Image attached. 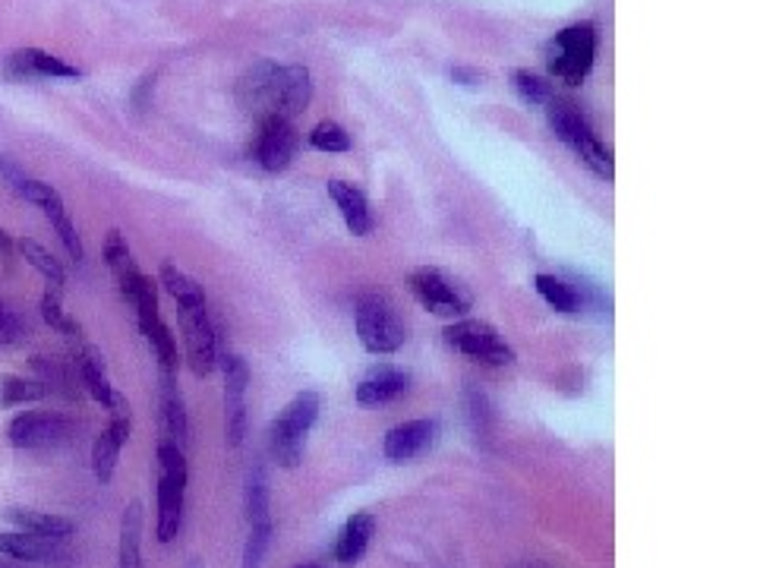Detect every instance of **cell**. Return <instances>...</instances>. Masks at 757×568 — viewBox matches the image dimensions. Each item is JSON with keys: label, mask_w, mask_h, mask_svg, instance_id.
I'll list each match as a JSON object with an SVG mask.
<instances>
[{"label": "cell", "mask_w": 757, "mask_h": 568, "mask_svg": "<svg viewBox=\"0 0 757 568\" xmlns=\"http://www.w3.org/2000/svg\"><path fill=\"white\" fill-rule=\"evenodd\" d=\"M410 291L420 301V307L436 313V316H446V319L464 316L473 307L471 291L458 278H451L449 272L432 269V265L410 272Z\"/></svg>", "instance_id": "6"}, {"label": "cell", "mask_w": 757, "mask_h": 568, "mask_svg": "<svg viewBox=\"0 0 757 568\" xmlns=\"http://www.w3.org/2000/svg\"><path fill=\"white\" fill-rule=\"evenodd\" d=\"M32 370L42 376L39 382H45L47 392H64L67 398H76V379H73L70 367H64L61 360L32 357Z\"/></svg>", "instance_id": "32"}, {"label": "cell", "mask_w": 757, "mask_h": 568, "mask_svg": "<svg viewBox=\"0 0 757 568\" xmlns=\"http://www.w3.org/2000/svg\"><path fill=\"white\" fill-rule=\"evenodd\" d=\"M7 76H17V79H32V76H61V79H76L79 70L64 64L61 57L47 54V51H39V47H23L17 54H10L7 61Z\"/></svg>", "instance_id": "16"}, {"label": "cell", "mask_w": 757, "mask_h": 568, "mask_svg": "<svg viewBox=\"0 0 757 568\" xmlns=\"http://www.w3.org/2000/svg\"><path fill=\"white\" fill-rule=\"evenodd\" d=\"M224 370V436L228 446L240 449L246 436V385H250V367L240 354L221 357Z\"/></svg>", "instance_id": "9"}, {"label": "cell", "mask_w": 757, "mask_h": 568, "mask_svg": "<svg viewBox=\"0 0 757 568\" xmlns=\"http://www.w3.org/2000/svg\"><path fill=\"white\" fill-rule=\"evenodd\" d=\"M142 502H130L120 518V568H140Z\"/></svg>", "instance_id": "27"}, {"label": "cell", "mask_w": 757, "mask_h": 568, "mask_svg": "<svg viewBox=\"0 0 757 568\" xmlns=\"http://www.w3.org/2000/svg\"><path fill=\"white\" fill-rule=\"evenodd\" d=\"M329 196L338 203V209L344 215V225L348 231L356 237L373 234L376 221H373V209L363 196V189H356L354 184H344V181H331Z\"/></svg>", "instance_id": "18"}, {"label": "cell", "mask_w": 757, "mask_h": 568, "mask_svg": "<svg viewBox=\"0 0 757 568\" xmlns=\"http://www.w3.org/2000/svg\"><path fill=\"white\" fill-rule=\"evenodd\" d=\"M42 316H45V323L51 326V329H61V326H64V319H67V313H64V307H61V294H57V291H51V287L42 294Z\"/></svg>", "instance_id": "38"}, {"label": "cell", "mask_w": 757, "mask_h": 568, "mask_svg": "<svg viewBox=\"0 0 757 568\" xmlns=\"http://www.w3.org/2000/svg\"><path fill=\"white\" fill-rule=\"evenodd\" d=\"M512 83H515L520 98L530 101V105H546L552 98V83H546L544 76H537V73L515 70L512 73Z\"/></svg>", "instance_id": "34"}, {"label": "cell", "mask_w": 757, "mask_h": 568, "mask_svg": "<svg viewBox=\"0 0 757 568\" xmlns=\"http://www.w3.org/2000/svg\"><path fill=\"white\" fill-rule=\"evenodd\" d=\"M13 189H17L23 199H29V203L42 206V212H45L47 221L54 225V231H57V237H61V243L67 247L70 260L73 262L83 260V240H79V234H76V225H73L70 215H67V209H64L61 193L51 187V184H42V181H25V177H13Z\"/></svg>", "instance_id": "10"}, {"label": "cell", "mask_w": 757, "mask_h": 568, "mask_svg": "<svg viewBox=\"0 0 757 568\" xmlns=\"http://www.w3.org/2000/svg\"><path fill=\"white\" fill-rule=\"evenodd\" d=\"M158 382H162L158 395H162L165 436L184 449V443H187V407H184V395H180V385H177V373H162L158 370Z\"/></svg>", "instance_id": "22"}, {"label": "cell", "mask_w": 757, "mask_h": 568, "mask_svg": "<svg viewBox=\"0 0 757 568\" xmlns=\"http://www.w3.org/2000/svg\"><path fill=\"white\" fill-rule=\"evenodd\" d=\"M17 247H20L23 260L29 262V265H32V269H35V272H39L42 278H45L47 287L61 294V291H64V284H67V272H64V265L54 260V256L47 253L45 247H42L39 240H32V237H25V240H20Z\"/></svg>", "instance_id": "26"}, {"label": "cell", "mask_w": 757, "mask_h": 568, "mask_svg": "<svg viewBox=\"0 0 757 568\" xmlns=\"http://www.w3.org/2000/svg\"><path fill=\"white\" fill-rule=\"evenodd\" d=\"M76 370H79V379H83L86 392L92 395L95 402H101L108 407L111 395H114V385H111V379L105 373V354L95 345H83L76 351Z\"/></svg>", "instance_id": "24"}, {"label": "cell", "mask_w": 757, "mask_h": 568, "mask_svg": "<svg viewBox=\"0 0 757 568\" xmlns=\"http://www.w3.org/2000/svg\"><path fill=\"white\" fill-rule=\"evenodd\" d=\"M534 284H537V291H540V297H544L546 304L556 307L559 313H578L581 309L578 291L571 284L562 282V278H556V275H537Z\"/></svg>", "instance_id": "31"}, {"label": "cell", "mask_w": 757, "mask_h": 568, "mask_svg": "<svg viewBox=\"0 0 757 568\" xmlns=\"http://www.w3.org/2000/svg\"><path fill=\"white\" fill-rule=\"evenodd\" d=\"M436 443V424L432 420H407V424L388 429L385 436V458L388 461H410L432 449Z\"/></svg>", "instance_id": "13"}, {"label": "cell", "mask_w": 757, "mask_h": 568, "mask_svg": "<svg viewBox=\"0 0 757 568\" xmlns=\"http://www.w3.org/2000/svg\"><path fill=\"white\" fill-rule=\"evenodd\" d=\"M246 518L250 524H272L268 521V477L262 465H256L246 477Z\"/></svg>", "instance_id": "30"}, {"label": "cell", "mask_w": 757, "mask_h": 568, "mask_svg": "<svg viewBox=\"0 0 757 568\" xmlns=\"http://www.w3.org/2000/svg\"><path fill=\"white\" fill-rule=\"evenodd\" d=\"M297 568H322V566H297Z\"/></svg>", "instance_id": "42"}, {"label": "cell", "mask_w": 757, "mask_h": 568, "mask_svg": "<svg viewBox=\"0 0 757 568\" xmlns=\"http://www.w3.org/2000/svg\"><path fill=\"white\" fill-rule=\"evenodd\" d=\"M189 568H199V566H189Z\"/></svg>", "instance_id": "44"}, {"label": "cell", "mask_w": 757, "mask_h": 568, "mask_svg": "<svg viewBox=\"0 0 757 568\" xmlns=\"http://www.w3.org/2000/svg\"><path fill=\"white\" fill-rule=\"evenodd\" d=\"M309 145L319 149V152H348V149H351V136H348L344 127H338L334 120H322V123L312 127Z\"/></svg>", "instance_id": "33"}, {"label": "cell", "mask_w": 757, "mask_h": 568, "mask_svg": "<svg viewBox=\"0 0 757 568\" xmlns=\"http://www.w3.org/2000/svg\"><path fill=\"white\" fill-rule=\"evenodd\" d=\"M319 417V395L316 392H300L294 402L284 407L282 414L272 420L268 429V446H272V458L282 468H297L304 449H307V436L312 424Z\"/></svg>", "instance_id": "3"}, {"label": "cell", "mask_w": 757, "mask_h": 568, "mask_svg": "<svg viewBox=\"0 0 757 568\" xmlns=\"http://www.w3.org/2000/svg\"><path fill=\"white\" fill-rule=\"evenodd\" d=\"M73 424L61 414H42V411H25L13 417L7 426V436L17 449H51L67 443Z\"/></svg>", "instance_id": "11"}, {"label": "cell", "mask_w": 757, "mask_h": 568, "mask_svg": "<svg viewBox=\"0 0 757 568\" xmlns=\"http://www.w3.org/2000/svg\"><path fill=\"white\" fill-rule=\"evenodd\" d=\"M0 556L23 559V562H51V559H64V549H61V540L13 531V534H0Z\"/></svg>", "instance_id": "21"}, {"label": "cell", "mask_w": 757, "mask_h": 568, "mask_svg": "<svg viewBox=\"0 0 757 568\" xmlns=\"http://www.w3.org/2000/svg\"><path fill=\"white\" fill-rule=\"evenodd\" d=\"M297 145H300V136H297V130H294L290 120L268 118L260 120V133H256V142H253L250 155L265 171H284V167L294 162Z\"/></svg>", "instance_id": "12"}, {"label": "cell", "mask_w": 757, "mask_h": 568, "mask_svg": "<svg viewBox=\"0 0 757 568\" xmlns=\"http://www.w3.org/2000/svg\"><path fill=\"white\" fill-rule=\"evenodd\" d=\"M127 439H130V417H111L108 429L95 439L92 446V468L98 483H111L114 468H118V455L127 446Z\"/></svg>", "instance_id": "17"}, {"label": "cell", "mask_w": 757, "mask_h": 568, "mask_svg": "<svg viewBox=\"0 0 757 568\" xmlns=\"http://www.w3.org/2000/svg\"><path fill=\"white\" fill-rule=\"evenodd\" d=\"M3 518L10 521L13 527H20L25 534L35 537H47V540H67L73 534V521L61 518V515H47V512H35V509H7Z\"/></svg>", "instance_id": "23"}, {"label": "cell", "mask_w": 757, "mask_h": 568, "mask_svg": "<svg viewBox=\"0 0 757 568\" xmlns=\"http://www.w3.org/2000/svg\"><path fill=\"white\" fill-rule=\"evenodd\" d=\"M105 262H108V269H111L114 278H118L120 294H123L127 301H133L145 275L140 272V265H136L130 247H127V237L120 234V231H108V240H105Z\"/></svg>", "instance_id": "19"}, {"label": "cell", "mask_w": 757, "mask_h": 568, "mask_svg": "<svg viewBox=\"0 0 757 568\" xmlns=\"http://www.w3.org/2000/svg\"><path fill=\"white\" fill-rule=\"evenodd\" d=\"M45 382L39 379H23V376H3L0 379V404L3 407H17V404H29V402H42L47 398Z\"/></svg>", "instance_id": "29"}, {"label": "cell", "mask_w": 757, "mask_h": 568, "mask_svg": "<svg viewBox=\"0 0 757 568\" xmlns=\"http://www.w3.org/2000/svg\"><path fill=\"white\" fill-rule=\"evenodd\" d=\"M373 534H376V518H373L370 512H356V515H351L348 524H344V531H341V537H338V546H334L338 566H356V562L363 559L370 540H373Z\"/></svg>", "instance_id": "20"}, {"label": "cell", "mask_w": 757, "mask_h": 568, "mask_svg": "<svg viewBox=\"0 0 757 568\" xmlns=\"http://www.w3.org/2000/svg\"><path fill=\"white\" fill-rule=\"evenodd\" d=\"M0 568H10V562H0Z\"/></svg>", "instance_id": "43"}, {"label": "cell", "mask_w": 757, "mask_h": 568, "mask_svg": "<svg viewBox=\"0 0 757 568\" xmlns=\"http://www.w3.org/2000/svg\"><path fill=\"white\" fill-rule=\"evenodd\" d=\"M546 105H549V108H546V114H549V127H552V133L566 142V145H571L574 152H578V149H581L588 140H593L591 123H588V118H584L581 105H574L571 98H556V95H552Z\"/></svg>", "instance_id": "14"}, {"label": "cell", "mask_w": 757, "mask_h": 568, "mask_svg": "<svg viewBox=\"0 0 757 568\" xmlns=\"http://www.w3.org/2000/svg\"><path fill=\"white\" fill-rule=\"evenodd\" d=\"M309 98H312V83L307 67H278L272 61H262L237 83V101L256 120H290L307 108Z\"/></svg>", "instance_id": "1"}, {"label": "cell", "mask_w": 757, "mask_h": 568, "mask_svg": "<svg viewBox=\"0 0 757 568\" xmlns=\"http://www.w3.org/2000/svg\"><path fill=\"white\" fill-rule=\"evenodd\" d=\"M356 335L370 354H395L407 341L402 316L385 294H363L356 301Z\"/></svg>", "instance_id": "4"}, {"label": "cell", "mask_w": 757, "mask_h": 568, "mask_svg": "<svg viewBox=\"0 0 757 568\" xmlns=\"http://www.w3.org/2000/svg\"><path fill=\"white\" fill-rule=\"evenodd\" d=\"M158 284L165 287L167 294L177 301V307H196V304H206V291L196 278H189L187 272H180L177 265L165 262L162 272H158Z\"/></svg>", "instance_id": "28"}, {"label": "cell", "mask_w": 757, "mask_h": 568, "mask_svg": "<svg viewBox=\"0 0 757 568\" xmlns=\"http://www.w3.org/2000/svg\"><path fill=\"white\" fill-rule=\"evenodd\" d=\"M180 319V331H184V345H187V363L196 376H209L218 363V338H215V326L209 319V307L196 304V307L177 309Z\"/></svg>", "instance_id": "8"}, {"label": "cell", "mask_w": 757, "mask_h": 568, "mask_svg": "<svg viewBox=\"0 0 757 568\" xmlns=\"http://www.w3.org/2000/svg\"><path fill=\"white\" fill-rule=\"evenodd\" d=\"M407 385H410V376H407L404 370L392 367V363H378V367H373L366 376L360 379V385H356V402L360 404L395 402L398 395L407 392Z\"/></svg>", "instance_id": "15"}, {"label": "cell", "mask_w": 757, "mask_h": 568, "mask_svg": "<svg viewBox=\"0 0 757 568\" xmlns=\"http://www.w3.org/2000/svg\"><path fill=\"white\" fill-rule=\"evenodd\" d=\"M451 79H454V83H464V86H476V83L483 79V73L468 70V67H454V70H451Z\"/></svg>", "instance_id": "40"}, {"label": "cell", "mask_w": 757, "mask_h": 568, "mask_svg": "<svg viewBox=\"0 0 757 568\" xmlns=\"http://www.w3.org/2000/svg\"><path fill=\"white\" fill-rule=\"evenodd\" d=\"M140 329L142 335H145V341L152 345L155 357H158V370H162V373H177V363H180V360H177V341H174L171 329L162 323V313H155V316H140Z\"/></svg>", "instance_id": "25"}, {"label": "cell", "mask_w": 757, "mask_h": 568, "mask_svg": "<svg viewBox=\"0 0 757 568\" xmlns=\"http://www.w3.org/2000/svg\"><path fill=\"white\" fill-rule=\"evenodd\" d=\"M184 496H187V458L171 439L158 443V540L171 544L184 524Z\"/></svg>", "instance_id": "2"}, {"label": "cell", "mask_w": 757, "mask_h": 568, "mask_svg": "<svg viewBox=\"0 0 757 568\" xmlns=\"http://www.w3.org/2000/svg\"><path fill=\"white\" fill-rule=\"evenodd\" d=\"M578 159L591 167L593 174H600L603 181H613V174H615L613 171V152H610L603 142L596 140V136H593V140H588L584 145H581V149H578Z\"/></svg>", "instance_id": "35"}, {"label": "cell", "mask_w": 757, "mask_h": 568, "mask_svg": "<svg viewBox=\"0 0 757 568\" xmlns=\"http://www.w3.org/2000/svg\"><path fill=\"white\" fill-rule=\"evenodd\" d=\"M10 253H13V240L0 228V260H10Z\"/></svg>", "instance_id": "41"}, {"label": "cell", "mask_w": 757, "mask_h": 568, "mask_svg": "<svg viewBox=\"0 0 757 568\" xmlns=\"http://www.w3.org/2000/svg\"><path fill=\"white\" fill-rule=\"evenodd\" d=\"M596 54V32L591 23H578L562 29L549 45H546V67L556 79L568 86H581L584 76L593 67Z\"/></svg>", "instance_id": "5"}, {"label": "cell", "mask_w": 757, "mask_h": 568, "mask_svg": "<svg viewBox=\"0 0 757 568\" xmlns=\"http://www.w3.org/2000/svg\"><path fill=\"white\" fill-rule=\"evenodd\" d=\"M446 341H449L454 351H461V354L471 357L476 363H486V367L515 363V351L483 319H461V323H454V326L446 329Z\"/></svg>", "instance_id": "7"}, {"label": "cell", "mask_w": 757, "mask_h": 568, "mask_svg": "<svg viewBox=\"0 0 757 568\" xmlns=\"http://www.w3.org/2000/svg\"><path fill=\"white\" fill-rule=\"evenodd\" d=\"M490 411V404H486V398L483 395H471V424H473V433H476V439L483 436H490V424H486V414Z\"/></svg>", "instance_id": "39"}, {"label": "cell", "mask_w": 757, "mask_h": 568, "mask_svg": "<svg viewBox=\"0 0 757 568\" xmlns=\"http://www.w3.org/2000/svg\"><path fill=\"white\" fill-rule=\"evenodd\" d=\"M268 540H272V524H253L246 549H243V566L240 568H260L262 556L268 549Z\"/></svg>", "instance_id": "36"}, {"label": "cell", "mask_w": 757, "mask_h": 568, "mask_svg": "<svg viewBox=\"0 0 757 568\" xmlns=\"http://www.w3.org/2000/svg\"><path fill=\"white\" fill-rule=\"evenodd\" d=\"M25 331H29V326H25L23 319L13 313V309H7L3 304H0V348H13V345H20L25 338Z\"/></svg>", "instance_id": "37"}]
</instances>
